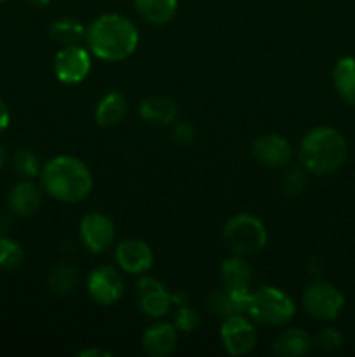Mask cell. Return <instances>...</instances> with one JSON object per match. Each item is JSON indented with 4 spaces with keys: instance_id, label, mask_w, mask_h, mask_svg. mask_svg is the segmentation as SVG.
Listing matches in <instances>:
<instances>
[{
    "instance_id": "f1b7e54d",
    "label": "cell",
    "mask_w": 355,
    "mask_h": 357,
    "mask_svg": "<svg viewBox=\"0 0 355 357\" xmlns=\"http://www.w3.org/2000/svg\"><path fill=\"white\" fill-rule=\"evenodd\" d=\"M198 321H200V317H198L197 310L190 309V307L181 303L176 312V317H174V326L180 331H191L197 328Z\"/></svg>"
},
{
    "instance_id": "e575fe53",
    "label": "cell",
    "mask_w": 355,
    "mask_h": 357,
    "mask_svg": "<svg viewBox=\"0 0 355 357\" xmlns=\"http://www.w3.org/2000/svg\"><path fill=\"white\" fill-rule=\"evenodd\" d=\"M3 162H6V150H3V146L0 145V169H2Z\"/></svg>"
},
{
    "instance_id": "9c48e42d",
    "label": "cell",
    "mask_w": 355,
    "mask_h": 357,
    "mask_svg": "<svg viewBox=\"0 0 355 357\" xmlns=\"http://www.w3.org/2000/svg\"><path fill=\"white\" fill-rule=\"evenodd\" d=\"M87 293L100 305H115L124 295V281L117 268L111 265H101L87 278Z\"/></svg>"
},
{
    "instance_id": "1f68e13d",
    "label": "cell",
    "mask_w": 355,
    "mask_h": 357,
    "mask_svg": "<svg viewBox=\"0 0 355 357\" xmlns=\"http://www.w3.org/2000/svg\"><path fill=\"white\" fill-rule=\"evenodd\" d=\"M9 122H10L9 108H7V105L3 103V100H0V132L6 131Z\"/></svg>"
},
{
    "instance_id": "d590c367",
    "label": "cell",
    "mask_w": 355,
    "mask_h": 357,
    "mask_svg": "<svg viewBox=\"0 0 355 357\" xmlns=\"http://www.w3.org/2000/svg\"><path fill=\"white\" fill-rule=\"evenodd\" d=\"M30 3H33V6H47L51 0H28Z\"/></svg>"
},
{
    "instance_id": "44dd1931",
    "label": "cell",
    "mask_w": 355,
    "mask_h": 357,
    "mask_svg": "<svg viewBox=\"0 0 355 357\" xmlns=\"http://www.w3.org/2000/svg\"><path fill=\"white\" fill-rule=\"evenodd\" d=\"M138 303L139 309H141L146 316L159 319V317H164L169 314L171 307L176 303V300H174V293H169L166 288H162L157 289V291L148 293V295L139 296Z\"/></svg>"
},
{
    "instance_id": "5bb4252c",
    "label": "cell",
    "mask_w": 355,
    "mask_h": 357,
    "mask_svg": "<svg viewBox=\"0 0 355 357\" xmlns=\"http://www.w3.org/2000/svg\"><path fill=\"white\" fill-rule=\"evenodd\" d=\"M178 347V328L171 323H157L143 335V349L148 356H171Z\"/></svg>"
},
{
    "instance_id": "6da1fadb",
    "label": "cell",
    "mask_w": 355,
    "mask_h": 357,
    "mask_svg": "<svg viewBox=\"0 0 355 357\" xmlns=\"http://www.w3.org/2000/svg\"><path fill=\"white\" fill-rule=\"evenodd\" d=\"M86 42L90 54L103 61H124L134 54L139 44V31L122 14H103L86 28Z\"/></svg>"
},
{
    "instance_id": "9a60e30c",
    "label": "cell",
    "mask_w": 355,
    "mask_h": 357,
    "mask_svg": "<svg viewBox=\"0 0 355 357\" xmlns=\"http://www.w3.org/2000/svg\"><path fill=\"white\" fill-rule=\"evenodd\" d=\"M313 349V338L301 328H287L271 342V352L281 357H296L308 354Z\"/></svg>"
},
{
    "instance_id": "7c38bea8",
    "label": "cell",
    "mask_w": 355,
    "mask_h": 357,
    "mask_svg": "<svg viewBox=\"0 0 355 357\" xmlns=\"http://www.w3.org/2000/svg\"><path fill=\"white\" fill-rule=\"evenodd\" d=\"M253 155L263 166L278 169V167H284L289 164L292 157V146L284 136L268 132V135H263L254 139Z\"/></svg>"
},
{
    "instance_id": "4316f807",
    "label": "cell",
    "mask_w": 355,
    "mask_h": 357,
    "mask_svg": "<svg viewBox=\"0 0 355 357\" xmlns=\"http://www.w3.org/2000/svg\"><path fill=\"white\" fill-rule=\"evenodd\" d=\"M313 345L320 349V351L333 352L343 345V335L336 330V328H322L313 338Z\"/></svg>"
},
{
    "instance_id": "83f0119b",
    "label": "cell",
    "mask_w": 355,
    "mask_h": 357,
    "mask_svg": "<svg viewBox=\"0 0 355 357\" xmlns=\"http://www.w3.org/2000/svg\"><path fill=\"white\" fill-rule=\"evenodd\" d=\"M306 187V174L301 169H291L282 178V190L289 195H298Z\"/></svg>"
},
{
    "instance_id": "5b68a950",
    "label": "cell",
    "mask_w": 355,
    "mask_h": 357,
    "mask_svg": "<svg viewBox=\"0 0 355 357\" xmlns=\"http://www.w3.org/2000/svg\"><path fill=\"white\" fill-rule=\"evenodd\" d=\"M223 241L232 255L251 257L267 246V227L258 216L240 213L232 216L223 227Z\"/></svg>"
},
{
    "instance_id": "d6a6232c",
    "label": "cell",
    "mask_w": 355,
    "mask_h": 357,
    "mask_svg": "<svg viewBox=\"0 0 355 357\" xmlns=\"http://www.w3.org/2000/svg\"><path fill=\"white\" fill-rule=\"evenodd\" d=\"M110 354L104 351H100V349H87V351L79 352V357H108Z\"/></svg>"
},
{
    "instance_id": "ac0fdd59",
    "label": "cell",
    "mask_w": 355,
    "mask_h": 357,
    "mask_svg": "<svg viewBox=\"0 0 355 357\" xmlns=\"http://www.w3.org/2000/svg\"><path fill=\"white\" fill-rule=\"evenodd\" d=\"M221 281L228 289H249L253 282V268L244 260V257L232 255L226 258L219 268Z\"/></svg>"
},
{
    "instance_id": "8992f818",
    "label": "cell",
    "mask_w": 355,
    "mask_h": 357,
    "mask_svg": "<svg viewBox=\"0 0 355 357\" xmlns=\"http://www.w3.org/2000/svg\"><path fill=\"white\" fill-rule=\"evenodd\" d=\"M303 310L317 321H333L343 312L345 295L327 281H313L301 295Z\"/></svg>"
},
{
    "instance_id": "8d00e7d4",
    "label": "cell",
    "mask_w": 355,
    "mask_h": 357,
    "mask_svg": "<svg viewBox=\"0 0 355 357\" xmlns=\"http://www.w3.org/2000/svg\"><path fill=\"white\" fill-rule=\"evenodd\" d=\"M0 2H7V0H0Z\"/></svg>"
},
{
    "instance_id": "e0dca14e",
    "label": "cell",
    "mask_w": 355,
    "mask_h": 357,
    "mask_svg": "<svg viewBox=\"0 0 355 357\" xmlns=\"http://www.w3.org/2000/svg\"><path fill=\"white\" fill-rule=\"evenodd\" d=\"M127 114V100L118 91H111V93L104 94L96 105V112H94V119L101 128H113V126L120 124Z\"/></svg>"
},
{
    "instance_id": "277c9868",
    "label": "cell",
    "mask_w": 355,
    "mask_h": 357,
    "mask_svg": "<svg viewBox=\"0 0 355 357\" xmlns=\"http://www.w3.org/2000/svg\"><path fill=\"white\" fill-rule=\"evenodd\" d=\"M296 305L291 296L275 286H263L251 293L247 316L261 326L282 328L292 321Z\"/></svg>"
},
{
    "instance_id": "484cf974",
    "label": "cell",
    "mask_w": 355,
    "mask_h": 357,
    "mask_svg": "<svg viewBox=\"0 0 355 357\" xmlns=\"http://www.w3.org/2000/svg\"><path fill=\"white\" fill-rule=\"evenodd\" d=\"M207 307H209V312L212 314L214 317L218 319H226V317L233 316L235 312V307H233L232 302V296L230 293L226 291H214L211 296L207 298Z\"/></svg>"
},
{
    "instance_id": "ba28073f",
    "label": "cell",
    "mask_w": 355,
    "mask_h": 357,
    "mask_svg": "<svg viewBox=\"0 0 355 357\" xmlns=\"http://www.w3.org/2000/svg\"><path fill=\"white\" fill-rule=\"evenodd\" d=\"M221 344L230 356H246L254 349L258 342V331L254 321L247 319L246 314H233L221 323L219 330Z\"/></svg>"
},
{
    "instance_id": "ffe728a7",
    "label": "cell",
    "mask_w": 355,
    "mask_h": 357,
    "mask_svg": "<svg viewBox=\"0 0 355 357\" xmlns=\"http://www.w3.org/2000/svg\"><path fill=\"white\" fill-rule=\"evenodd\" d=\"M333 84L338 96L355 107V58L338 59L333 68Z\"/></svg>"
},
{
    "instance_id": "30bf717a",
    "label": "cell",
    "mask_w": 355,
    "mask_h": 357,
    "mask_svg": "<svg viewBox=\"0 0 355 357\" xmlns=\"http://www.w3.org/2000/svg\"><path fill=\"white\" fill-rule=\"evenodd\" d=\"M80 239L87 251L94 255H101L113 244L115 241V225L111 218L103 213H87L82 218L79 227Z\"/></svg>"
},
{
    "instance_id": "4dcf8cb0",
    "label": "cell",
    "mask_w": 355,
    "mask_h": 357,
    "mask_svg": "<svg viewBox=\"0 0 355 357\" xmlns=\"http://www.w3.org/2000/svg\"><path fill=\"white\" fill-rule=\"evenodd\" d=\"M166 288V286L162 284L160 281H157V279L153 278H141L138 282H136V288H134V293L136 296H143V295H148V293L152 291H157V289H162Z\"/></svg>"
},
{
    "instance_id": "836d02e7",
    "label": "cell",
    "mask_w": 355,
    "mask_h": 357,
    "mask_svg": "<svg viewBox=\"0 0 355 357\" xmlns=\"http://www.w3.org/2000/svg\"><path fill=\"white\" fill-rule=\"evenodd\" d=\"M9 227H10L9 220H7L6 216H0V234H6L7 230H9Z\"/></svg>"
},
{
    "instance_id": "7a4b0ae2",
    "label": "cell",
    "mask_w": 355,
    "mask_h": 357,
    "mask_svg": "<svg viewBox=\"0 0 355 357\" xmlns=\"http://www.w3.org/2000/svg\"><path fill=\"white\" fill-rule=\"evenodd\" d=\"M40 187L49 197L66 204L84 201L94 185L93 173L84 160L73 155H58L40 169Z\"/></svg>"
},
{
    "instance_id": "f546056e",
    "label": "cell",
    "mask_w": 355,
    "mask_h": 357,
    "mask_svg": "<svg viewBox=\"0 0 355 357\" xmlns=\"http://www.w3.org/2000/svg\"><path fill=\"white\" fill-rule=\"evenodd\" d=\"M174 139L181 145H188L195 139V129L190 122H178L174 126Z\"/></svg>"
},
{
    "instance_id": "8fae6325",
    "label": "cell",
    "mask_w": 355,
    "mask_h": 357,
    "mask_svg": "<svg viewBox=\"0 0 355 357\" xmlns=\"http://www.w3.org/2000/svg\"><path fill=\"white\" fill-rule=\"evenodd\" d=\"M115 261L118 268L132 275H141L148 272L153 265V251L141 239H124L117 244Z\"/></svg>"
},
{
    "instance_id": "7402d4cb",
    "label": "cell",
    "mask_w": 355,
    "mask_h": 357,
    "mask_svg": "<svg viewBox=\"0 0 355 357\" xmlns=\"http://www.w3.org/2000/svg\"><path fill=\"white\" fill-rule=\"evenodd\" d=\"M51 37L61 45L79 44L80 38H86V28L73 17H61L52 23Z\"/></svg>"
},
{
    "instance_id": "4fadbf2b",
    "label": "cell",
    "mask_w": 355,
    "mask_h": 357,
    "mask_svg": "<svg viewBox=\"0 0 355 357\" xmlns=\"http://www.w3.org/2000/svg\"><path fill=\"white\" fill-rule=\"evenodd\" d=\"M42 187L33 183L31 180L24 178L23 181L16 183L13 190L9 192L7 197V206H9L10 213L21 218H28V216L35 215L42 204Z\"/></svg>"
},
{
    "instance_id": "d4e9b609",
    "label": "cell",
    "mask_w": 355,
    "mask_h": 357,
    "mask_svg": "<svg viewBox=\"0 0 355 357\" xmlns=\"http://www.w3.org/2000/svg\"><path fill=\"white\" fill-rule=\"evenodd\" d=\"M13 167L21 178H26V180H33L35 176L40 174L42 169L38 157L28 149H21L14 153Z\"/></svg>"
},
{
    "instance_id": "603a6c76",
    "label": "cell",
    "mask_w": 355,
    "mask_h": 357,
    "mask_svg": "<svg viewBox=\"0 0 355 357\" xmlns=\"http://www.w3.org/2000/svg\"><path fill=\"white\" fill-rule=\"evenodd\" d=\"M77 284H79V271L72 265L56 267L49 278V286L58 295H68L75 289Z\"/></svg>"
},
{
    "instance_id": "2e32d148",
    "label": "cell",
    "mask_w": 355,
    "mask_h": 357,
    "mask_svg": "<svg viewBox=\"0 0 355 357\" xmlns=\"http://www.w3.org/2000/svg\"><path fill=\"white\" fill-rule=\"evenodd\" d=\"M139 115L143 121L150 122L155 126H169L176 121L178 105L171 98L160 96H148L139 105Z\"/></svg>"
},
{
    "instance_id": "cb8c5ba5",
    "label": "cell",
    "mask_w": 355,
    "mask_h": 357,
    "mask_svg": "<svg viewBox=\"0 0 355 357\" xmlns=\"http://www.w3.org/2000/svg\"><path fill=\"white\" fill-rule=\"evenodd\" d=\"M24 260V251L19 243L10 237H0V268L16 271Z\"/></svg>"
},
{
    "instance_id": "52a82bcc",
    "label": "cell",
    "mask_w": 355,
    "mask_h": 357,
    "mask_svg": "<svg viewBox=\"0 0 355 357\" xmlns=\"http://www.w3.org/2000/svg\"><path fill=\"white\" fill-rule=\"evenodd\" d=\"M93 66L90 59V51L87 47H82L80 44L63 45L54 58V70L56 79L66 86H75L82 80L87 79Z\"/></svg>"
},
{
    "instance_id": "d6986e66",
    "label": "cell",
    "mask_w": 355,
    "mask_h": 357,
    "mask_svg": "<svg viewBox=\"0 0 355 357\" xmlns=\"http://www.w3.org/2000/svg\"><path fill=\"white\" fill-rule=\"evenodd\" d=\"M139 16L150 24H166L176 16L180 0H132Z\"/></svg>"
},
{
    "instance_id": "3957f363",
    "label": "cell",
    "mask_w": 355,
    "mask_h": 357,
    "mask_svg": "<svg viewBox=\"0 0 355 357\" xmlns=\"http://www.w3.org/2000/svg\"><path fill=\"white\" fill-rule=\"evenodd\" d=\"M348 155L347 139L331 126H317L299 143V162L306 173L326 176L345 164Z\"/></svg>"
}]
</instances>
